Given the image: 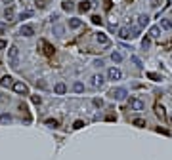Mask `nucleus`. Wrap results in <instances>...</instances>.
I'll return each instance as SVG.
<instances>
[{
	"mask_svg": "<svg viewBox=\"0 0 172 160\" xmlns=\"http://www.w3.org/2000/svg\"><path fill=\"white\" fill-rule=\"evenodd\" d=\"M8 63H10L12 69H17V67H19V48L12 46V48L8 50Z\"/></svg>",
	"mask_w": 172,
	"mask_h": 160,
	"instance_id": "nucleus-1",
	"label": "nucleus"
},
{
	"mask_svg": "<svg viewBox=\"0 0 172 160\" xmlns=\"http://www.w3.org/2000/svg\"><path fill=\"white\" fill-rule=\"evenodd\" d=\"M126 96H128V90H126V88H113V90L109 92V97L115 99V101H124Z\"/></svg>",
	"mask_w": 172,
	"mask_h": 160,
	"instance_id": "nucleus-2",
	"label": "nucleus"
},
{
	"mask_svg": "<svg viewBox=\"0 0 172 160\" xmlns=\"http://www.w3.org/2000/svg\"><path fill=\"white\" fill-rule=\"evenodd\" d=\"M128 105H130V109H132V111H136V113H140V111L145 109V103H143L142 99H138V97H130Z\"/></svg>",
	"mask_w": 172,
	"mask_h": 160,
	"instance_id": "nucleus-3",
	"label": "nucleus"
},
{
	"mask_svg": "<svg viewBox=\"0 0 172 160\" xmlns=\"http://www.w3.org/2000/svg\"><path fill=\"white\" fill-rule=\"evenodd\" d=\"M13 92L16 93H19V96H29V88H27V84H23V82H13Z\"/></svg>",
	"mask_w": 172,
	"mask_h": 160,
	"instance_id": "nucleus-4",
	"label": "nucleus"
},
{
	"mask_svg": "<svg viewBox=\"0 0 172 160\" xmlns=\"http://www.w3.org/2000/svg\"><path fill=\"white\" fill-rule=\"evenodd\" d=\"M107 78L109 80H120L123 78V71L117 69V67H111L109 71H107Z\"/></svg>",
	"mask_w": 172,
	"mask_h": 160,
	"instance_id": "nucleus-5",
	"label": "nucleus"
},
{
	"mask_svg": "<svg viewBox=\"0 0 172 160\" xmlns=\"http://www.w3.org/2000/svg\"><path fill=\"white\" fill-rule=\"evenodd\" d=\"M19 34H21V36H25V38H29V36H33V34H34V27H33V25H21Z\"/></svg>",
	"mask_w": 172,
	"mask_h": 160,
	"instance_id": "nucleus-6",
	"label": "nucleus"
},
{
	"mask_svg": "<svg viewBox=\"0 0 172 160\" xmlns=\"http://www.w3.org/2000/svg\"><path fill=\"white\" fill-rule=\"evenodd\" d=\"M40 46L44 48V50H42V52H44V54H46L48 57H50V55H54V52H56V48H54L52 44H50L48 40H40Z\"/></svg>",
	"mask_w": 172,
	"mask_h": 160,
	"instance_id": "nucleus-7",
	"label": "nucleus"
},
{
	"mask_svg": "<svg viewBox=\"0 0 172 160\" xmlns=\"http://www.w3.org/2000/svg\"><path fill=\"white\" fill-rule=\"evenodd\" d=\"M103 84H105L103 75H94L92 76V86H94V88H103Z\"/></svg>",
	"mask_w": 172,
	"mask_h": 160,
	"instance_id": "nucleus-8",
	"label": "nucleus"
},
{
	"mask_svg": "<svg viewBox=\"0 0 172 160\" xmlns=\"http://www.w3.org/2000/svg\"><path fill=\"white\" fill-rule=\"evenodd\" d=\"M147 25H149V16H147V13H140V16H138V27L143 29Z\"/></svg>",
	"mask_w": 172,
	"mask_h": 160,
	"instance_id": "nucleus-9",
	"label": "nucleus"
},
{
	"mask_svg": "<svg viewBox=\"0 0 172 160\" xmlns=\"http://www.w3.org/2000/svg\"><path fill=\"white\" fill-rule=\"evenodd\" d=\"M90 8H92V2H90V0H82V2H78V12H81V13L90 12Z\"/></svg>",
	"mask_w": 172,
	"mask_h": 160,
	"instance_id": "nucleus-10",
	"label": "nucleus"
},
{
	"mask_svg": "<svg viewBox=\"0 0 172 160\" xmlns=\"http://www.w3.org/2000/svg\"><path fill=\"white\" fill-rule=\"evenodd\" d=\"M0 86H2V88H10V86H13V78L10 75H4L0 78Z\"/></svg>",
	"mask_w": 172,
	"mask_h": 160,
	"instance_id": "nucleus-11",
	"label": "nucleus"
},
{
	"mask_svg": "<svg viewBox=\"0 0 172 160\" xmlns=\"http://www.w3.org/2000/svg\"><path fill=\"white\" fill-rule=\"evenodd\" d=\"M159 27L163 29V31H170V29H172V19L163 17V19H161V23H159Z\"/></svg>",
	"mask_w": 172,
	"mask_h": 160,
	"instance_id": "nucleus-12",
	"label": "nucleus"
},
{
	"mask_svg": "<svg viewBox=\"0 0 172 160\" xmlns=\"http://www.w3.org/2000/svg\"><path fill=\"white\" fill-rule=\"evenodd\" d=\"M96 40L99 42V44H103V46L109 44V36H107L105 33H96Z\"/></svg>",
	"mask_w": 172,
	"mask_h": 160,
	"instance_id": "nucleus-13",
	"label": "nucleus"
},
{
	"mask_svg": "<svg viewBox=\"0 0 172 160\" xmlns=\"http://www.w3.org/2000/svg\"><path fill=\"white\" fill-rule=\"evenodd\" d=\"M54 92L57 93V96H63V93H65V92H67V86H65V84H63V82H57V84L54 86Z\"/></svg>",
	"mask_w": 172,
	"mask_h": 160,
	"instance_id": "nucleus-14",
	"label": "nucleus"
},
{
	"mask_svg": "<svg viewBox=\"0 0 172 160\" xmlns=\"http://www.w3.org/2000/svg\"><path fill=\"white\" fill-rule=\"evenodd\" d=\"M61 8L65 10V12H73L75 10V2H73V0H63V2H61Z\"/></svg>",
	"mask_w": 172,
	"mask_h": 160,
	"instance_id": "nucleus-15",
	"label": "nucleus"
},
{
	"mask_svg": "<svg viewBox=\"0 0 172 160\" xmlns=\"http://www.w3.org/2000/svg\"><path fill=\"white\" fill-rule=\"evenodd\" d=\"M73 92L75 93H82L84 92V84L81 82V80H75V82H73Z\"/></svg>",
	"mask_w": 172,
	"mask_h": 160,
	"instance_id": "nucleus-16",
	"label": "nucleus"
},
{
	"mask_svg": "<svg viewBox=\"0 0 172 160\" xmlns=\"http://www.w3.org/2000/svg\"><path fill=\"white\" fill-rule=\"evenodd\" d=\"M149 36H151V38H157V36H161V27H159V25L151 27V29H149Z\"/></svg>",
	"mask_w": 172,
	"mask_h": 160,
	"instance_id": "nucleus-17",
	"label": "nucleus"
},
{
	"mask_svg": "<svg viewBox=\"0 0 172 160\" xmlns=\"http://www.w3.org/2000/svg\"><path fill=\"white\" fill-rule=\"evenodd\" d=\"M13 118H12V114H8V113H2L0 114V124H10Z\"/></svg>",
	"mask_w": 172,
	"mask_h": 160,
	"instance_id": "nucleus-18",
	"label": "nucleus"
},
{
	"mask_svg": "<svg viewBox=\"0 0 172 160\" xmlns=\"http://www.w3.org/2000/svg\"><path fill=\"white\" fill-rule=\"evenodd\" d=\"M81 25H82V21H81V19H77V17L69 19V29H78Z\"/></svg>",
	"mask_w": 172,
	"mask_h": 160,
	"instance_id": "nucleus-19",
	"label": "nucleus"
},
{
	"mask_svg": "<svg viewBox=\"0 0 172 160\" xmlns=\"http://www.w3.org/2000/svg\"><path fill=\"white\" fill-rule=\"evenodd\" d=\"M54 34L56 36H63L65 34V27L63 25H54Z\"/></svg>",
	"mask_w": 172,
	"mask_h": 160,
	"instance_id": "nucleus-20",
	"label": "nucleus"
},
{
	"mask_svg": "<svg viewBox=\"0 0 172 160\" xmlns=\"http://www.w3.org/2000/svg\"><path fill=\"white\" fill-rule=\"evenodd\" d=\"M119 36L123 40H126V38H130V31H128L126 27H123V29H119Z\"/></svg>",
	"mask_w": 172,
	"mask_h": 160,
	"instance_id": "nucleus-21",
	"label": "nucleus"
},
{
	"mask_svg": "<svg viewBox=\"0 0 172 160\" xmlns=\"http://www.w3.org/2000/svg\"><path fill=\"white\" fill-rule=\"evenodd\" d=\"M111 61H113V63H123V54L113 52V54H111Z\"/></svg>",
	"mask_w": 172,
	"mask_h": 160,
	"instance_id": "nucleus-22",
	"label": "nucleus"
},
{
	"mask_svg": "<svg viewBox=\"0 0 172 160\" xmlns=\"http://www.w3.org/2000/svg\"><path fill=\"white\" fill-rule=\"evenodd\" d=\"M147 78L149 80H153V82H161V75H157V72H147Z\"/></svg>",
	"mask_w": 172,
	"mask_h": 160,
	"instance_id": "nucleus-23",
	"label": "nucleus"
},
{
	"mask_svg": "<svg viewBox=\"0 0 172 160\" xmlns=\"http://www.w3.org/2000/svg\"><path fill=\"white\" fill-rule=\"evenodd\" d=\"M13 16H16V13H13V8H12V6L4 10V17H6V19H13Z\"/></svg>",
	"mask_w": 172,
	"mask_h": 160,
	"instance_id": "nucleus-24",
	"label": "nucleus"
},
{
	"mask_svg": "<svg viewBox=\"0 0 172 160\" xmlns=\"http://www.w3.org/2000/svg\"><path fill=\"white\" fill-rule=\"evenodd\" d=\"M132 124H134L136 128H143V126H145V120H143V118H134Z\"/></svg>",
	"mask_w": 172,
	"mask_h": 160,
	"instance_id": "nucleus-25",
	"label": "nucleus"
},
{
	"mask_svg": "<svg viewBox=\"0 0 172 160\" xmlns=\"http://www.w3.org/2000/svg\"><path fill=\"white\" fill-rule=\"evenodd\" d=\"M155 111H157V116H159V118H164V116H167V114H164V107L163 105H157Z\"/></svg>",
	"mask_w": 172,
	"mask_h": 160,
	"instance_id": "nucleus-26",
	"label": "nucleus"
},
{
	"mask_svg": "<svg viewBox=\"0 0 172 160\" xmlns=\"http://www.w3.org/2000/svg\"><path fill=\"white\" fill-rule=\"evenodd\" d=\"M130 59H132V63L136 65V67H140V69L143 67V63H142V59H140V57H138V55H132V57H130Z\"/></svg>",
	"mask_w": 172,
	"mask_h": 160,
	"instance_id": "nucleus-27",
	"label": "nucleus"
},
{
	"mask_svg": "<svg viewBox=\"0 0 172 160\" xmlns=\"http://www.w3.org/2000/svg\"><path fill=\"white\" fill-rule=\"evenodd\" d=\"M149 46H151V38H149V36H145V38L142 40V48H143V50H147Z\"/></svg>",
	"mask_w": 172,
	"mask_h": 160,
	"instance_id": "nucleus-28",
	"label": "nucleus"
},
{
	"mask_svg": "<svg viewBox=\"0 0 172 160\" xmlns=\"http://www.w3.org/2000/svg\"><path fill=\"white\" fill-rule=\"evenodd\" d=\"M92 23H94V25H103V19L99 16H92Z\"/></svg>",
	"mask_w": 172,
	"mask_h": 160,
	"instance_id": "nucleus-29",
	"label": "nucleus"
},
{
	"mask_svg": "<svg viewBox=\"0 0 172 160\" xmlns=\"http://www.w3.org/2000/svg\"><path fill=\"white\" fill-rule=\"evenodd\" d=\"M92 103H94V107H99V109H102V107H103V99L94 97V99H92Z\"/></svg>",
	"mask_w": 172,
	"mask_h": 160,
	"instance_id": "nucleus-30",
	"label": "nucleus"
},
{
	"mask_svg": "<svg viewBox=\"0 0 172 160\" xmlns=\"http://www.w3.org/2000/svg\"><path fill=\"white\" fill-rule=\"evenodd\" d=\"M34 4H37L38 10H44L46 8V0H34Z\"/></svg>",
	"mask_w": 172,
	"mask_h": 160,
	"instance_id": "nucleus-31",
	"label": "nucleus"
},
{
	"mask_svg": "<svg viewBox=\"0 0 172 160\" xmlns=\"http://www.w3.org/2000/svg\"><path fill=\"white\" fill-rule=\"evenodd\" d=\"M29 17H33V12H31V10H27V12H23V13L19 16V19H29Z\"/></svg>",
	"mask_w": 172,
	"mask_h": 160,
	"instance_id": "nucleus-32",
	"label": "nucleus"
},
{
	"mask_svg": "<svg viewBox=\"0 0 172 160\" xmlns=\"http://www.w3.org/2000/svg\"><path fill=\"white\" fill-rule=\"evenodd\" d=\"M46 126H50V128H57V120L48 118V120H46Z\"/></svg>",
	"mask_w": 172,
	"mask_h": 160,
	"instance_id": "nucleus-33",
	"label": "nucleus"
},
{
	"mask_svg": "<svg viewBox=\"0 0 172 160\" xmlns=\"http://www.w3.org/2000/svg\"><path fill=\"white\" fill-rule=\"evenodd\" d=\"M31 99H33V103H34V105H40V103H42V97H40V96H33Z\"/></svg>",
	"mask_w": 172,
	"mask_h": 160,
	"instance_id": "nucleus-34",
	"label": "nucleus"
},
{
	"mask_svg": "<svg viewBox=\"0 0 172 160\" xmlns=\"http://www.w3.org/2000/svg\"><path fill=\"white\" fill-rule=\"evenodd\" d=\"M82 126H84V122H82V120H77L75 124H73V128H75V130H81Z\"/></svg>",
	"mask_w": 172,
	"mask_h": 160,
	"instance_id": "nucleus-35",
	"label": "nucleus"
},
{
	"mask_svg": "<svg viewBox=\"0 0 172 160\" xmlns=\"http://www.w3.org/2000/svg\"><path fill=\"white\" fill-rule=\"evenodd\" d=\"M37 88H40V90H46L48 86H46V82H42V80H40V82L37 80Z\"/></svg>",
	"mask_w": 172,
	"mask_h": 160,
	"instance_id": "nucleus-36",
	"label": "nucleus"
},
{
	"mask_svg": "<svg viewBox=\"0 0 172 160\" xmlns=\"http://www.w3.org/2000/svg\"><path fill=\"white\" fill-rule=\"evenodd\" d=\"M149 2H151V8H159V6H161L159 0H149Z\"/></svg>",
	"mask_w": 172,
	"mask_h": 160,
	"instance_id": "nucleus-37",
	"label": "nucleus"
},
{
	"mask_svg": "<svg viewBox=\"0 0 172 160\" xmlns=\"http://www.w3.org/2000/svg\"><path fill=\"white\" fill-rule=\"evenodd\" d=\"M4 48H8V42H6V40H2V38H0V50H4Z\"/></svg>",
	"mask_w": 172,
	"mask_h": 160,
	"instance_id": "nucleus-38",
	"label": "nucleus"
},
{
	"mask_svg": "<svg viewBox=\"0 0 172 160\" xmlns=\"http://www.w3.org/2000/svg\"><path fill=\"white\" fill-rule=\"evenodd\" d=\"M4 33H6V23L0 21V34H4Z\"/></svg>",
	"mask_w": 172,
	"mask_h": 160,
	"instance_id": "nucleus-39",
	"label": "nucleus"
},
{
	"mask_svg": "<svg viewBox=\"0 0 172 160\" xmlns=\"http://www.w3.org/2000/svg\"><path fill=\"white\" fill-rule=\"evenodd\" d=\"M102 65H103L102 59H96V61H94V67H102Z\"/></svg>",
	"mask_w": 172,
	"mask_h": 160,
	"instance_id": "nucleus-40",
	"label": "nucleus"
},
{
	"mask_svg": "<svg viewBox=\"0 0 172 160\" xmlns=\"http://www.w3.org/2000/svg\"><path fill=\"white\" fill-rule=\"evenodd\" d=\"M50 19H52V23H54V21L59 19V16H57V13H52V17H50Z\"/></svg>",
	"mask_w": 172,
	"mask_h": 160,
	"instance_id": "nucleus-41",
	"label": "nucleus"
},
{
	"mask_svg": "<svg viewBox=\"0 0 172 160\" xmlns=\"http://www.w3.org/2000/svg\"><path fill=\"white\" fill-rule=\"evenodd\" d=\"M2 101H6V97L2 96V93H0V103H2Z\"/></svg>",
	"mask_w": 172,
	"mask_h": 160,
	"instance_id": "nucleus-42",
	"label": "nucleus"
},
{
	"mask_svg": "<svg viewBox=\"0 0 172 160\" xmlns=\"http://www.w3.org/2000/svg\"><path fill=\"white\" fill-rule=\"evenodd\" d=\"M2 2H6V4H10V2H12V0H2Z\"/></svg>",
	"mask_w": 172,
	"mask_h": 160,
	"instance_id": "nucleus-43",
	"label": "nucleus"
}]
</instances>
